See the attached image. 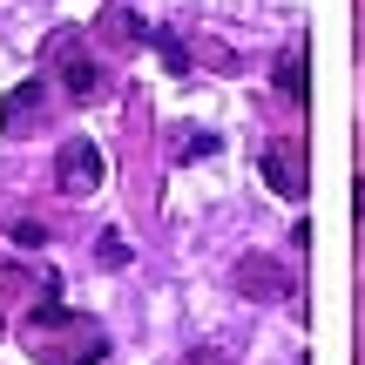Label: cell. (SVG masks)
I'll use <instances>...</instances> for the list:
<instances>
[{
    "instance_id": "obj_9",
    "label": "cell",
    "mask_w": 365,
    "mask_h": 365,
    "mask_svg": "<svg viewBox=\"0 0 365 365\" xmlns=\"http://www.w3.org/2000/svg\"><path fill=\"white\" fill-rule=\"evenodd\" d=\"M41 237H48V230H41V223H14V244H21V250H34Z\"/></svg>"
},
{
    "instance_id": "obj_4",
    "label": "cell",
    "mask_w": 365,
    "mask_h": 365,
    "mask_svg": "<svg viewBox=\"0 0 365 365\" xmlns=\"http://www.w3.org/2000/svg\"><path fill=\"white\" fill-rule=\"evenodd\" d=\"M237 291H250V298H277V291H291V277L277 271L271 257H244V264H237Z\"/></svg>"
},
{
    "instance_id": "obj_2",
    "label": "cell",
    "mask_w": 365,
    "mask_h": 365,
    "mask_svg": "<svg viewBox=\"0 0 365 365\" xmlns=\"http://www.w3.org/2000/svg\"><path fill=\"white\" fill-rule=\"evenodd\" d=\"M48 61H54V75H61V88L75 95V102H95V95H102V68H95V54L81 48V34H54Z\"/></svg>"
},
{
    "instance_id": "obj_3",
    "label": "cell",
    "mask_w": 365,
    "mask_h": 365,
    "mask_svg": "<svg viewBox=\"0 0 365 365\" xmlns=\"http://www.w3.org/2000/svg\"><path fill=\"white\" fill-rule=\"evenodd\" d=\"M54 176H61V190H68V196H88L95 182H102V149H95L88 135L61 143V156H54Z\"/></svg>"
},
{
    "instance_id": "obj_8",
    "label": "cell",
    "mask_w": 365,
    "mask_h": 365,
    "mask_svg": "<svg viewBox=\"0 0 365 365\" xmlns=\"http://www.w3.org/2000/svg\"><path fill=\"white\" fill-rule=\"evenodd\" d=\"M108 34H122V41H149V27H143V14L115 7V14H108Z\"/></svg>"
},
{
    "instance_id": "obj_6",
    "label": "cell",
    "mask_w": 365,
    "mask_h": 365,
    "mask_svg": "<svg viewBox=\"0 0 365 365\" xmlns=\"http://www.w3.org/2000/svg\"><path fill=\"white\" fill-rule=\"evenodd\" d=\"M41 102H48V88H41V81H21V88L7 95V129L21 135V122H41Z\"/></svg>"
},
{
    "instance_id": "obj_7",
    "label": "cell",
    "mask_w": 365,
    "mask_h": 365,
    "mask_svg": "<svg viewBox=\"0 0 365 365\" xmlns=\"http://www.w3.org/2000/svg\"><path fill=\"white\" fill-rule=\"evenodd\" d=\"M277 88H284V95H304V54H298V48L277 61Z\"/></svg>"
},
{
    "instance_id": "obj_1",
    "label": "cell",
    "mask_w": 365,
    "mask_h": 365,
    "mask_svg": "<svg viewBox=\"0 0 365 365\" xmlns=\"http://www.w3.org/2000/svg\"><path fill=\"white\" fill-rule=\"evenodd\" d=\"M27 352L48 359V365H95L108 345H102V331H95L88 318H75L61 298H48L34 312V325H27Z\"/></svg>"
},
{
    "instance_id": "obj_5",
    "label": "cell",
    "mask_w": 365,
    "mask_h": 365,
    "mask_svg": "<svg viewBox=\"0 0 365 365\" xmlns=\"http://www.w3.org/2000/svg\"><path fill=\"white\" fill-rule=\"evenodd\" d=\"M264 176H271L277 196H304V170H298L291 149H264Z\"/></svg>"
}]
</instances>
